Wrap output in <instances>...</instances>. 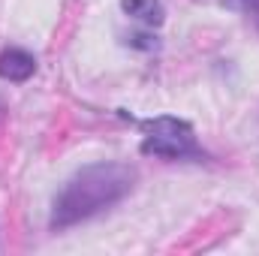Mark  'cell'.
Instances as JSON below:
<instances>
[{
  "instance_id": "cell-5",
  "label": "cell",
  "mask_w": 259,
  "mask_h": 256,
  "mask_svg": "<svg viewBox=\"0 0 259 256\" xmlns=\"http://www.w3.org/2000/svg\"><path fill=\"white\" fill-rule=\"evenodd\" d=\"M127 46L130 49H139V52H154L160 42H157V36L151 30H139V33H130L127 36Z\"/></svg>"
},
{
  "instance_id": "cell-1",
  "label": "cell",
  "mask_w": 259,
  "mask_h": 256,
  "mask_svg": "<svg viewBox=\"0 0 259 256\" xmlns=\"http://www.w3.org/2000/svg\"><path fill=\"white\" fill-rule=\"evenodd\" d=\"M136 184V169L127 163H94L78 169L55 196L49 226L69 229L115 208Z\"/></svg>"
},
{
  "instance_id": "cell-3",
  "label": "cell",
  "mask_w": 259,
  "mask_h": 256,
  "mask_svg": "<svg viewBox=\"0 0 259 256\" xmlns=\"http://www.w3.org/2000/svg\"><path fill=\"white\" fill-rule=\"evenodd\" d=\"M36 72V58L24 49H3L0 52V78L6 81H27Z\"/></svg>"
},
{
  "instance_id": "cell-4",
  "label": "cell",
  "mask_w": 259,
  "mask_h": 256,
  "mask_svg": "<svg viewBox=\"0 0 259 256\" xmlns=\"http://www.w3.org/2000/svg\"><path fill=\"white\" fill-rule=\"evenodd\" d=\"M121 9H124V15L142 21L145 27H160L166 18V9L160 0H121Z\"/></svg>"
},
{
  "instance_id": "cell-2",
  "label": "cell",
  "mask_w": 259,
  "mask_h": 256,
  "mask_svg": "<svg viewBox=\"0 0 259 256\" xmlns=\"http://www.w3.org/2000/svg\"><path fill=\"white\" fill-rule=\"evenodd\" d=\"M145 139H142V154L148 157H166V160H184V157H199L193 127L181 118L160 115L142 121Z\"/></svg>"
},
{
  "instance_id": "cell-6",
  "label": "cell",
  "mask_w": 259,
  "mask_h": 256,
  "mask_svg": "<svg viewBox=\"0 0 259 256\" xmlns=\"http://www.w3.org/2000/svg\"><path fill=\"white\" fill-rule=\"evenodd\" d=\"M229 9L244 12V15H247V18L259 27V0H229Z\"/></svg>"
}]
</instances>
